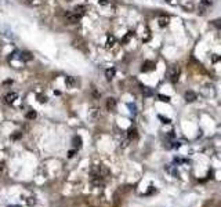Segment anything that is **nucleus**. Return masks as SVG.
<instances>
[{
	"label": "nucleus",
	"mask_w": 221,
	"mask_h": 207,
	"mask_svg": "<svg viewBox=\"0 0 221 207\" xmlns=\"http://www.w3.org/2000/svg\"><path fill=\"white\" fill-rule=\"evenodd\" d=\"M158 98H159L162 102H170V97H167V95H162V94H159Z\"/></svg>",
	"instance_id": "f3484780"
},
{
	"label": "nucleus",
	"mask_w": 221,
	"mask_h": 207,
	"mask_svg": "<svg viewBox=\"0 0 221 207\" xmlns=\"http://www.w3.org/2000/svg\"><path fill=\"white\" fill-rule=\"evenodd\" d=\"M180 66L178 65H174V66H171L170 68V72H169V78H170V80L173 81V83H176L177 80H178V78H180Z\"/></svg>",
	"instance_id": "f257e3e1"
},
{
	"label": "nucleus",
	"mask_w": 221,
	"mask_h": 207,
	"mask_svg": "<svg viewBox=\"0 0 221 207\" xmlns=\"http://www.w3.org/2000/svg\"><path fill=\"white\" fill-rule=\"evenodd\" d=\"M108 2H109V0H98V3H100L101 6H105V4H108Z\"/></svg>",
	"instance_id": "412c9836"
},
{
	"label": "nucleus",
	"mask_w": 221,
	"mask_h": 207,
	"mask_svg": "<svg viewBox=\"0 0 221 207\" xmlns=\"http://www.w3.org/2000/svg\"><path fill=\"white\" fill-rule=\"evenodd\" d=\"M88 117H90L91 120H97L98 119V110L95 109V108H93L90 112V115H88Z\"/></svg>",
	"instance_id": "ddd939ff"
},
{
	"label": "nucleus",
	"mask_w": 221,
	"mask_h": 207,
	"mask_svg": "<svg viewBox=\"0 0 221 207\" xmlns=\"http://www.w3.org/2000/svg\"><path fill=\"white\" fill-rule=\"evenodd\" d=\"M85 11H86V7L85 6H76L75 8H73V13L78 14V15H80V17L85 14Z\"/></svg>",
	"instance_id": "1a4fd4ad"
},
{
	"label": "nucleus",
	"mask_w": 221,
	"mask_h": 207,
	"mask_svg": "<svg viewBox=\"0 0 221 207\" xmlns=\"http://www.w3.org/2000/svg\"><path fill=\"white\" fill-rule=\"evenodd\" d=\"M22 61H30L32 59V55H30V53H26V51H24V53H21V57H20Z\"/></svg>",
	"instance_id": "f8f14e48"
},
{
	"label": "nucleus",
	"mask_w": 221,
	"mask_h": 207,
	"mask_svg": "<svg viewBox=\"0 0 221 207\" xmlns=\"http://www.w3.org/2000/svg\"><path fill=\"white\" fill-rule=\"evenodd\" d=\"M167 2H171V0H167Z\"/></svg>",
	"instance_id": "4be33fe9"
},
{
	"label": "nucleus",
	"mask_w": 221,
	"mask_h": 207,
	"mask_svg": "<svg viewBox=\"0 0 221 207\" xmlns=\"http://www.w3.org/2000/svg\"><path fill=\"white\" fill-rule=\"evenodd\" d=\"M36 117V112L35 110H29L28 113H26V119H29V120H33Z\"/></svg>",
	"instance_id": "dca6fc26"
},
{
	"label": "nucleus",
	"mask_w": 221,
	"mask_h": 207,
	"mask_svg": "<svg viewBox=\"0 0 221 207\" xmlns=\"http://www.w3.org/2000/svg\"><path fill=\"white\" fill-rule=\"evenodd\" d=\"M65 83H66V86H68V87H75L76 84H78V81H76V79H75V78H72V76H69V78H66Z\"/></svg>",
	"instance_id": "6e6552de"
},
{
	"label": "nucleus",
	"mask_w": 221,
	"mask_h": 207,
	"mask_svg": "<svg viewBox=\"0 0 221 207\" xmlns=\"http://www.w3.org/2000/svg\"><path fill=\"white\" fill-rule=\"evenodd\" d=\"M143 94H144V95H151V94H152V91H151L148 87H144L143 88Z\"/></svg>",
	"instance_id": "a211bd4d"
},
{
	"label": "nucleus",
	"mask_w": 221,
	"mask_h": 207,
	"mask_svg": "<svg viewBox=\"0 0 221 207\" xmlns=\"http://www.w3.org/2000/svg\"><path fill=\"white\" fill-rule=\"evenodd\" d=\"M159 119L162 120V123H170V119H167V117H163L159 115Z\"/></svg>",
	"instance_id": "6ab92c4d"
},
{
	"label": "nucleus",
	"mask_w": 221,
	"mask_h": 207,
	"mask_svg": "<svg viewBox=\"0 0 221 207\" xmlns=\"http://www.w3.org/2000/svg\"><path fill=\"white\" fill-rule=\"evenodd\" d=\"M184 97H185V101H187V102H194V101L196 100V94L194 93V91H187Z\"/></svg>",
	"instance_id": "0eeeda50"
},
{
	"label": "nucleus",
	"mask_w": 221,
	"mask_h": 207,
	"mask_svg": "<svg viewBox=\"0 0 221 207\" xmlns=\"http://www.w3.org/2000/svg\"><path fill=\"white\" fill-rule=\"evenodd\" d=\"M131 36H133V32H129V33H127V36H126V37H124V40H123V42H127V40L130 39Z\"/></svg>",
	"instance_id": "aec40b11"
},
{
	"label": "nucleus",
	"mask_w": 221,
	"mask_h": 207,
	"mask_svg": "<svg viewBox=\"0 0 221 207\" xmlns=\"http://www.w3.org/2000/svg\"><path fill=\"white\" fill-rule=\"evenodd\" d=\"M115 43H116V39H115V36H108V39H107V47H108V49L114 47Z\"/></svg>",
	"instance_id": "9d476101"
},
{
	"label": "nucleus",
	"mask_w": 221,
	"mask_h": 207,
	"mask_svg": "<svg viewBox=\"0 0 221 207\" xmlns=\"http://www.w3.org/2000/svg\"><path fill=\"white\" fill-rule=\"evenodd\" d=\"M155 69V62L152 61H145L143 64V68H141V71L143 72H151Z\"/></svg>",
	"instance_id": "7ed1b4c3"
},
{
	"label": "nucleus",
	"mask_w": 221,
	"mask_h": 207,
	"mask_svg": "<svg viewBox=\"0 0 221 207\" xmlns=\"http://www.w3.org/2000/svg\"><path fill=\"white\" fill-rule=\"evenodd\" d=\"M73 146L78 148V149L82 146V138L80 137H73Z\"/></svg>",
	"instance_id": "4468645a"
},
{
	"label": "nucleus",
	"mask_w": 221,
	"mask_h": 207,
	"mask_svg": "<svg viewBox=\"0 0 221 207\" xmlns=\"http://www.w3.org/2000/svg\"><path fill=\"white\" fill-rule=\"evenodd\" d=\"M79 20H80V15H78V14H75V13L66 14V21L69 24H78Z\"/></svg>",
	"instance_id": "20e7f679"
},
{
	"label": "nucleus",
	"mask_w": 221,
	"mask_h": 207,
	"mask_svg": "<svg viewBox=\"0 0 221 207\" xmlns=\"http://www.w3.org/2000/svg\"><path fill=\"white\" fill-rule=\"evenodd\" d=\"M107 108H108V110H115L116 109V100H115V98H108L107 100Z\"/></svg>",
	"instance_id": "39448f33"
},
{
	"label": "nucleus",
	"mask_w": 221,
	"mask_h": 207,
	"mask_svg": "<svg viewBox=\"0 0 221 207\" xmlns=\"http://www.w3.org/2000/svg\"><path fill=\"white\" fill-rule=\"evenodd\" d=\"M17 98H18V94H17V93H7L6 95H4L3 101H4L6 105H11V104L15 102Z\"/></svg>",
	"instance_id": "f03ea898"
},
{
	"label": "nucleus",
	"mask_w": 221,
	"mask_h": 207,
	"mask_svg": "<svg viewBox=\"0 0 221 207\" xmlns=\"http://www.w3.org/2000/svg\"><path fill=\"white\" fill-rule=\"evenodd\" d=\"M167 24H169V20H167V18H159V26L165 28V26H167Z\"/></svg>",
	"instance_id": "2eb2a0df"
},
{
	"label": "nucleus",
	"mask_w": 221,
	"mask_h": 207,
	"mask_svg": "<svg viewBox=\"0 0 221 207\" xmlns=\"http://www.w3.org/2000/svg\"><path fill=\"white\" fill-rule=\"evenodd\" d=\"M137 137H138V134H137V129L136 127H130L129 131H127V138L129 139H136Z\"/></svg>",
	"instance_id": "423d86ee"
},
{
	"label": "nucleus",
	"mask_w": 221,
	"mask_h": 207,
	"mask_svg": "<svg viewBox=\"0 0 221 207\" xmlns=\"http://www.w3.org/2000/svg\"><path fill=\"white\" fill-rule=\"evenodd\" d=\"M115 73H116V71H115L114 68H110V69H108V71L105 72V76H107V79H108V80H110V79H114Z\"/></svg>",
	"instance_id": "9b49d317"
}]
</instances>
